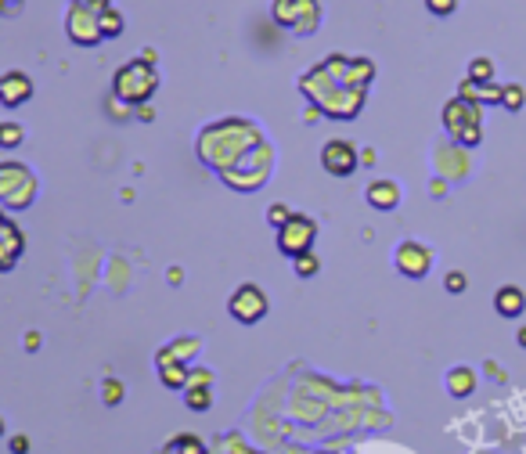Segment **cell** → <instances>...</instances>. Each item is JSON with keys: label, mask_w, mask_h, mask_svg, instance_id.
Returning a JSON list of instances; mask_svg holds the SVG:
<instances>
[{"label": "cell", "mask_w": 526, "mask_h": 454, "mask_svg": "<svg viewBox=\"0 0 526 454\" xmlns=\"http://www.w3.org/2000/svg\"><path fill=\"white\" fill-rule=\"evenodd\" d=\"M314 235H317V224H314L310 217L292 213V217L281 224V231H277V249L288 253V256H303V253H310Z\"/></svg>", "instance_id": "4"}, {"label": "cell", "mask_w": 526, "mask_h": 454, "mask_svg": "<svg viewBox=\"0 0 526 454\" xmlns=\"http://www.w3.org/2000/svg\"><path fill=\"white\" fill-rule=\"evenodd\" d=\"M188 408H192V412H206V408H210V390H206V386H202V390H192V394H188Z\"/></svg>", "instance_id": "21"}, {"label": "cell", "mask_w": 526, "mask_h": 454, "mask_svg": "<svg viewBox=\"0 0 526 454\" xmlns=\"http://www.w3.org/2000/svg\"><path fill=\"white\" fill-rule=\"evenodd\" d=\"M465 285H469V278H465V274H458V271H451V274H447V292H465Z\"/></svg>", "instance_id": "24"}, {"label": "cell", "mask_w": 526, "mask_h": 454, "mask_svg": "<svg viewBox=\"0 0 526 454\" xmlns=\"http://www.w3.org/2000/svg\"><path fill=\"white\" fill-rule=\"evenodd\" d=\"M321 162L332 177H350L357 170V148L350 141H328L321 148Z\"/></svg>", "instance_id": "8"}, {"label": "cell", "mask_w": 526, "mask_h": 454, "mask_svg": "<svg viewBox=\"0 0 526 454\" xmlns=\"http://www.w3.org/2000/svg\"><path fill=\"white\" fill-rule=\"evenodd\" d=\"M33 191H36V181H33V170L29 166H18V162H4L0 166V195H4V206L7 209H22L33 202Z\"/></svg>", "instance_id": "3"}, {"label": "cell", "mask_w": 526, "mask_h": 454, "mask_svg": "<svg viewBox=\"0 0 526 454\" xmlns=\"http://www.w3.org/2000/svg\"><path fill=\"white\" fill-rule=\"evenodd\" d=\"M368 202H371L375 209H393V206L400 202V188H397L393 181H371V184H368Z\"/></svg>", "instance_id": "12"}, {"label": "cell", "mask_w": 526, "mask_h": 454, "mask_svg": "<svg viewBox=\"0 0 526 454\" xmlns=\"http://www.w3.org/2000/svg\"><path fill=\"white\" fill-rule=\"evenodd\" d=\"M270 14H274L277 25H285V29H292V32L306 36V32H314L317 22H321V4H317V0H274Z\"/></svg>", "instance_id": "2"}, {"label": "cell", "mask_w": 526, "mask_h": 454, "mask_svg": "<svg viewBox=\"0 0 526 454\" xmlns=\"http://www.w3.org/2000/svg\"><path fill=\"white\" fill-rule=\"evenodd\" d=\"M447 390H451V397H469V394L476 390L473 368H451V372H447Z\"/></svg>", "instance_id": "14"}, {"label": "cell", "mask_w": 526, "mask_h": 454, "mask_svg": "<svg viewBox=\"0 0 526 454\" xmlns=\"http://www.w3.org/2000/svg\"><path fill=\"white\" fill-rule=\"evenodd\" d=\"M18 141H22V126L4 123V126H0V144H4V148H18Z\"/></svg>", "instance_id": "20"}, {"label": "cell", "mask_w": 526, "mask_h": 454, "mask_svg": "<svg viewBox=\"0 0 526 454\" xmlns=\"http://www.w3.org/2000/svg\"><path fill=\"white\" fill-rule=\"evenodd\" d=\"M112 87H116V94H119L123 101H130V105L148 101V97L155 94V87H159L155 61H148V58H134V61H127V65L116 72Z\"/></svg>", "instance_id": "1"}, {"label": "cell", "mask_w": 526, "mask_h": 454, "mask_svg": "<svg viewBox=\"0 0 526 454\" xmlns=\"http://www.w3.org/2000/svg\"><path fill=\"white\" fill-rule=\"evenodd\" d=\"M0 238H4L0 267H4V271H11V267H14V260H18V249H22V231L14 227V220H11V217H4V220H0Z\"/></svg>", "instance_id": "11"}, {"label": "cell", "mask_w": 526, "mask_h": 454, "mask_svg": "<svg viewBox=\"0 0 526 454\" xmlns=\"http://www.w3.org/2000/svg\"><path fill=\"white\" fill-rule=\"evenodd\" d=\"M429 267H433V253H429L426 246H418V242L397 246V271H400V274H408V278H426Z\"/></svg>", "instance_id": "9"}, {"label": "cell", "mask_w": 526, "mask_h": 454, "mask_svg": "<svg viewBox=\"0 0 526 454\" xmlns=\"http://www.w3.org/2000/svg\"><path fill=\"white\" fill-rule=\"evenodd\" d=\"M163 454H206V448H202L199 437H174V440L163 448Z\"/></svg>", "instance_id": "15"}, {"label": "cell", "mask_w": 526, "mask_h": 454, "mask_svg": "<svg viewBox=\"0 0 526 454\" xmlns=\"http://www.w3.org/2000/svg\"><path fill=\"white\" fill-rule=\"evenodd\" d=\"M76 4H83V7L94 11V14H101L105 7H112V0H76Z\"/></svg>", "instance_id": "25"}, {"label": "cell", "mask_w": 526, "mask_h": 454, "mask_svg": "<svg viewBox=\"0 0 526 454\" xmlns=\"http://www.w3.org/2000/svg\"><path fill=\"white\" fill-rule=\"evenodd\" d=\"M444 123L455 137H462V126H469V137L473 144L480 141V108L469 101V97H455L447 108H444Z\"/></svg>", "instance_id": "7"}, {"label": "cell", "mask_w": 526, "mask_h": 454, "mask_svg": "<svg viewBox=\"0 0 526 454\" xmlns=\"http://www.w3.org/2000/svg\"><path fill=\"white\" fill-rule=\"evenodd\" d=\"M520 343L526 347V329H520Z\"/></svg>", "instance_id": "27"}, {"label": "cell", "mask_w": 526, "mask_h": 454, "mask_svg": "<svg viewBox=\"0 0 526 454\" xmlns=\"http://www.w3.org/2000/svg\"><path fill=\"white\" fill-rule=\"evenodd\" d=\"M288 217H292V213H288L285 206H274V209H270V224H285Z\"/></svg>", "instance_id": "26"}, {"label": "cell", "mask_w": 526, "mask_h": 454, "mask_svg": "<svg viewBox=\"0 0 526 454\" xmlns=\"http://www.w3.org/2000/svg\"><path fill=\"white\" fill-rule=\"evenodd\" d=\"M317 267H321V264H317V256H314V253H303V256H296V274H299V278H310V274H317Z\"/></svg>", "instance_id": "19"}, {"label": "cell", "mask_w": 526, "mask_h": 454, "mask_svg": "<svg viewBox=\"0 0 526 454\" xmlns=\"http://www.w3.org/2000/svg\"><path fill=\"white\" fill-rule=\"evenodd\" d=\"M228 310H231L235 321L257 325L263 314H267V296H263V289H257L253 282H246V285H239L235 296L228 300Z\"/></svg>", "instance_id": "6"}, {"label": "cell", "mask_w": 526, "mask_h": 454, "mask_svg": "<svg viewBox=\"0 0 526 454\" xmlns=\"http://www.w3.org/2000/svg\"><path fill=\"white\" fill-rule=\"evenodd\" d=\"M491 76H494V61H491V58H476V61L469 65V79H476V83H491Z\"/></svg>", "instance_id": "17"}, {"label": "cell", "mask_w": 526, "mask_h": 454, "mask_svg": "<svg viewBox=\"0 0 526 454\" xmlns=\"http://www.w3.org/2000/svg\"><path fill=\"white\" fill-rule=\"evenodd\" d=\"M494 307H498L502 318H520L526 307V296L516 289V285H502V292L494 296Z\"/></svg>", "instance_id": "13"}, {"label": "cell", "mask_w": 526, "mask_h": 454, "mask_svg": "<svg viewBox=\"0 0 526 454\" xmlns=\"http://www.w3.org/2000/svg\"><path fill=\"white\" fill-rule=\"evenodd\" d=\"M426 7H429L433 14H440V18H447V14H455L458 0H426Z\"/></svg>", "instance_id": "22"}, {"label": "cell", "mask_w": 526, "mask_h": 454, "mask_svg": "<svg viewBox=\"0 0 526 454\" xmlns=\"http://www.w3.org/2000/svg\"><path fill=\"white\" fill-rule=\"evenodd\" d=\"M98 18H101V36H105V40H112V36L123 32V14H119L116 7H105Z\"/></svg>", "instance_id": "16"}, {"label": "cell", "mask_w": 526, "mask_h": 454, "mask_svg": "<svg viewBox=\"0 0 526 454\" xmlns=\"http://www.w3.org/2000/svg\"><path fill=\"white\" fill-rule=\"evenodd\" d=\"M65 29H69V40L80 43V47H94V43L105 40L101 36V18L94 11H87L83 4H72L65 11Z\"/></svg>", "instance_id": "5"}, {"label": "cell", "mask_w": 526, "mask_h": 454, "mask_svg": "<svg viewBox=\"0 0 526 454\" xmlns=\"http://www.w3.org/2000/svg\"><path fill=\"white\" fill-rule=\"evenodd\" d=\"M523 101H526V94H523V87H520V83L502 87V105H505V108H520Z\"/></svg>", "instance_id": "18"}, {"label": "cell", "mask_w": 526, "mask_h": 454, "mask_svg": "<svg viewBox=\"0 0 526 454\" xmlns=\"http://www.w3.org/2000/svg\"><path fill=\"white\" fill-rule=\"evenodd\" d=\"M29 97H33V79H29L25 72L11 69V72L0 76V101H4L7 108H18V105L29 101Z\"/></svg>", "instance_id": "10"}, {"label": "cell", "mask_w": 526, "mask_h": 454, "mask_svg": "<svg viewBox=\"0 0 526 454\" xmlns=\"http://www.w3.org/2000/svg\"><path fill=\"white\" fill-rule=\"evenodd\" d=\"M119 401H123V383L108 379V383H105V404H119Z\"/></svg>", "instance_id": "23"}]
</instances>
